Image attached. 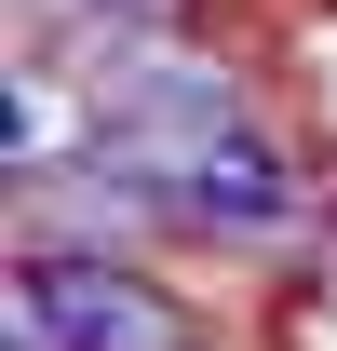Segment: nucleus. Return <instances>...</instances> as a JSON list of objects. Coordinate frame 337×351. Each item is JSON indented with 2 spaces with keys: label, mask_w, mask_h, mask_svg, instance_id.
Segmentation results:
<instances>
[{
  "label": "nucleus",
  "mask_w": 337,
  "mask_h": 351,
  "mask_svg": "<svg viewBox=\"0 0 337 351\" xmlns=\"http://www.w3.org/2000/svg\"><path fill=\"white\" fill-rule=\"evenodd\" d=\"M310 203H324V176L297 162V135H270V122L243 108V122L203 135L189 243H216V257H297V243H310Z\"/></svg>",
  "instance_id": "2"
},
{
  "label": "nucleus",
  "mask_w": 337,
  "mask_h": 351,
  "mask_svg": "<svg viewBox=\"0 0 337 351\" xmlns=\"http://www.w3.org/2000/svg\"><path fill=\"white\" fill-rule=\"evenodd\" d=\"M14 243H95V257H175L189 243V203L149 189L122 149H82L54 176H14Z\"/></svg>",
  "instance_id": "3"
},
{
  "label": "nucleus",
  "mask_w": 337,
  "mask_h": 351,
  "mask_svg": "<svg viewBox=\"0 0 337 351\" xmlns=\"http://www.w3.org/2000/svg\"><path fill=\"white\" fill-rule=\"evenodd\" d=\"M14 284L54 311V351H203V311L162 284V257L95 243H14Z\"/></svg>",
  "instance_id": "1"
},
{
  "label": "nucleus",
  "mask_w": 337,
  "mask_h": 351,
  "mask_svg": "<svg viewBox=\"0 0 337 351\" xmlns=\"http://www.w3.org/2000/svg\"><path fill=\"white\" fill-rule=\"evenodd\" d=\"M95 135H108V95H95V68H68L54 41H14V176L82 162Z\"/></svg>",
  "instance_id": "4"
}]
</instances>
